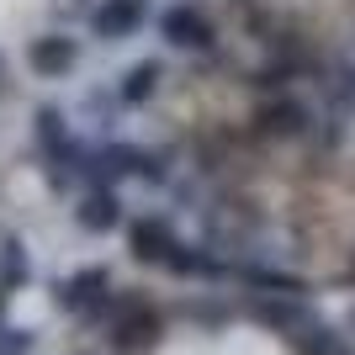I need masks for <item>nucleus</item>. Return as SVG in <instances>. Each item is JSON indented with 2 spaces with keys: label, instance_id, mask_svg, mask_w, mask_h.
Segmentation results:
<instances>
[{
  "label": "nucleus",
  "instance_id": "nucleus-1",
  "mask_svg": "<svg viewBox=\"0 0 355 355\" xmlns=\"http://www.w3.org/2000/svg\"><path fill=\"white\" fill-rule=\"evenodd\" d=\"M159 334H164V313L148 297H117L112 313H106V345H112V355H144L159 345Z\"/></svg>",
  "mask_w": 355,
  "mask_h": 355
},
{
  "label": "nucleus",
  "instance_id": "nucleus-2",
  "mask_svg": "<svg viewBox=\"0 0 355 355\" xmlns=\"http://www.w3.org/2000/svg\"><path fill=\"white\" fill-rule=\"evenodd\" d=\"M32 138H37V154H43V164H48V180H53L59 191L74 186V180H80V154H85V144L69 138V122H64L59 106H37Z\"/></svg>",
  "mask_w": 355,
  "mask_h": 355
},
{
  "label": "nucleus",
  "instance_id": "nucleus-3",
  "mask_svg": "<svg viewBox=\"0 0 355 355\" xmlns=\"http://www.w3.org/2000/svg\"><path fill=\"white\" fill-rule=\"evenodd\" d=\"M112 302H117V292H112V270L106 266H85L59 282V308L80 324H101L112 313Z\"/></svg>",
  "mask_w": 355,
  "mask_h": 355
},
{
  "label": "nucleus",
  "instance_id": "nucleus-4",
  "mask_svg": "<svg viewBox=\"0 0 355 355\" xmlns=\"http://www.w3.org/2000/svg\"><path fill=\"white\" fill-rule=\"evenodd\" d=\"M159 37L180 53H207L218 43V27H212V16L191 0H180V6H164L159 11Z\"/></svg>",
  "mask_w": 355,
  "mask_h": 355
},
{
  "label": "nucleus",
  "instance_id": "nucleus-5",
  "mask_svg": "<svg viewBox=\"0 0 355 355\" xmlns=\"http://www.w3.org/2000/svg\"><path fill=\"white\" fill-rule=\"evenodd\" d=\"M148 21V0H101L90 11V32L101 43H122V37H138Z\"/></svg>",
  "mask_w": 355,
  "mask_h": 355
},
{
  "label": "nucleus",
  "instance_id": "nucleus-6",
  "mask_svg": "<svg viewBox=\"0 0 355 355\" xmlns=\"http://www.w3.org/2000/svg\"><path fill=\"white\" fill-rule=\"evenodd\" d=\"M254 128L266 138H302L313 133V106L297 101V96H276V101H266L254 112Z\"/></svg>",
  "mask_w": 355,
  "mask_h": 355
},
{
  "label": "nucleus",
  "instance_id": "nucleus-7",
  "mask_svg": "<svg viewBox=\"0 0 355 355\" xmlns=\"http://www.w3.org/2000/svg\"><path fill=\"white\" fill-rule=\"evenodd\" d=\"M27 64L43 74V80H59V74H69L74 64H80V37H69V32H43V37H32Z\"/></svg>",
  "mask_w": 355,
  "mask_h": 355
},
{
  "label": "nucleus",
  "instance_id": "nucleus-8",
  "mask_svg": "<svg viewBox=\"0 0 355 355\" xmlns=\"http://www.w3.org/2000/svg\"><path fill=\"white\" fill-rule=\"evenodd\" d=\"M170 244H175L170 218H133L128 223V250H133V260H144V266H164Z\"/></svg>",
  "mask_w": 355,
  "mask_h": 355
},
{
  "label": "nucleus",
  "instance_id": "nucleus-9",
  "mask_svg": "<svg viewBox=\"0 0 355 355\" xmlns=\"http://www.w3.org/2000/svg\"><path fill=\"white\" fill-rule=\"evenodd\" d=\"M74 223L85 228V234H112L122 223V202L112 186H85V196H80V207H74Z\"/></svg>",
  "mask_w": 355,
  "mask_h": 355
},
{
  "label": "nucleus",
  "instance_id": "nucleus-10",
  "mask_svg": "<svg viewBox=\"0 0 355 355\" xmlns=\"http://www.w3.org/2000/svg\"><path fill=\"white\" fill-rule=\"evenodd\" d=\"M159 74H164L159 59H138L133 69H122V80H117V101H122V106H144V101H154Z\"/></svg>",
  "mask_w": 355,
  "mask_h": 355
},
{
  "label": "nucleus",
  "instance_id": "nucleus-11",
  "mask_svg": "<svg viewBox=\"0 0 355 355\" xmlns=\"http://www.w3.org/2000/svg\"><path fill=\"white\" fill-rule=\"evenodd\" d=\"M27 276H32V266H27V250H21V239L6 234V239H0V297L11 302V297L27 286Z\"/></svg>",
  "mask_w": 355,
  "mask_h": 355
},
{
  "label": "nucleus",
  "instance_id": "nucleus-12",
  "mask_svg": "<svg viewBox=\"0 0 355 355\" xmlns=\"http://www.w3.org/2000/svg\"><path fill=\"white\" fill-rule=\"evenodd\" d=\"M0 355H32V334L27 329H0Z\"/></svg>",
  "mask_w": 355,
  "mask_h": 355
},
{
  "label": "nucleus",
  "instance_id": "nucleus-13",
  "mask_svg": "<svg viewBox=\"0 0 355 355\" xmlns=\"http://www.w3.org/2000/svg\"><path fill=\"white\" fill-rule=\"evenodd\" d=\"M0 80H6V59H0Z\"/></svg>",
  "mask_w": 355,
  "mask_h": 355
},
{
  "label": "nucleus",
  "instance_id": "nucleus-14",
  "mask_svg": "<svg viewBox=\"0 0 355 355\" xmlns=\"http://www.w3.org/2000/svg\"><path fill=\"white\" fill-rule=\"evenodd\" d=\"M350 324H355V313H350Z\"/></svg>",
  "mask_w": 355,
  "mask_h": 355
}]
</instances>
